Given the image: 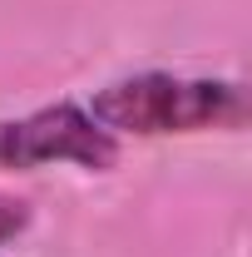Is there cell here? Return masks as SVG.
Wrapping results in <instances>:
<instances>
[{
    "label": "cell",
    "mask_w": 252,
    "mask_h": 257,
    "mask_svg": "<svg viewBox=\"0 0 252 257\" xmlns=\"http://www.w3.org/2000/svg\"><path fill=\"white\" fill-rule=\"evenodd\" d=\"M109 134H198V128H242L247 94L232 79H178V74H129L104 84L89 104Z\"/></svg>",
    "instance_id": "obj_1"
},
{
    "label": "cell",
    "mask_w": 252,
    "mask_h": 257,
    "mask_svg": "<svg viewBox=\"0 0 252 257\" xmlns=\"http://www.w3.org/2000/svg\"><path fill=\"white\" fill-rule=\"evenodd\" d=\"M50 163H79L89 173H104L119 163V134H109L79 104H45L25 119L0 124V168L30 173Z\"/></svg>",
    "instance_id": "obj_2"
},
{
    "label": "cell",
    "mask_w": 252,
    "mask_h": 257,
    "mask_svg": "<svg viewBox=\"0 0 252 257\" xmlns=\"http://www.w3.org/2000/svg\"><path fill=\"white\" fill-rule=\"evenodd\" d=\"M25 227H30V203H20V198H5V193H0V247H10Z\"/></svg>",
    "instance_id": "obj_3"
}]
</instances>
